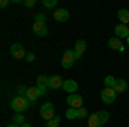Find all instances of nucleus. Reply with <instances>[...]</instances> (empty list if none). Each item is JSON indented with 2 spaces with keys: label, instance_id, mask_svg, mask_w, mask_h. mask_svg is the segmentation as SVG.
Masks as SVG:
<instances>
[{
  "label": "nucleus",
  "instance_id": "f257e3e1",
  "mask_svg": "<svg viewBox=\"0 0 129 127\" xmlns=\"http://www.w3.org/2000/svg\"><path fill=\"white\" fill-rule=\"evenodd\" d=\"M109 112L107 110H100V112H95V113H91L88 118V127H102L105 125L107 122H109Z\"/></svg>",
  "mask_w": 129,
  "mask_h": 127
},
{
  "label": "nucleus",
  "instance_id": "f03ea898",
  "mask_svg": "<svg viewBox=\"0 0 129 127\" xmlns=\"http://www.w3.org/2000/svg\"><path fill=\"white\" fill-rule=\"evenodd\" d=\"M31 103L28 101V98L26 96H14L10 100V108L16 112V113H22L24 110H28Z\"/></svg>",
  "mask_w": 129,
  "mask_h": 127
},
{
  "label": "nucleus",
  "instance_id": "7ed1b4c3",
  "mask_svg": "<svg viewBox=\"0 0 129 127\" xmlns=\"http://www.w3.org/2000/svg\"><path fill=\"white\" fill-rule=\"evenodd\" d=\"M76 52L74 50H66V53H64V57H62V62H60V65L64 69H71L74 65V62H76Z\"/></svg>",
  "mask_w": 129,
  "mask_h": 127
},
{
  "label": "nucleus",
  "instance_id": "20e7f679",
  "mask_svg": "<svg viewBox=\"0 0 129 127\" xmlns=\"http://www.w3.org/2000/svg\"><path fill=\"white\" fill-rule=\"evenodd\" d=\"M40 117L45 118L47 122L52 120V118L55 117V107L52 105V103H45V105H41L40 108Z\"/></svg>",
  "mask_w": 129,
  "mask_h": 127
},
{
  "label": "nucleus",
  "instance_id": "39448f33",
  "mask_svg": "<svg viewBox=\"0 0 129 127\" xmlns=\"http://www.w3.org/2000/svg\"><path fill=\"white\" fill-rule=\"evenodd\" d=\"M10 55L14 57V59H17V60H21V59H26V52H24V47L21 45V43H12L10 45Z\"/></svg>",
  "mask_w": 129,
  "mask_h": 127
},
{
  "label": "nucleus",
  "instance_id": "423d86ee",
  "mask_svg": "<svg viewBox=\"0 0 129 127\" xmlns=\"http://www.w3.org/2000/svg\"><path fill=\"white\" fill-rule=\"evenodd\" d=\"M100 96H102L103 103H114L115 98H117V93H115L114 88H103V91L100 93Z\"/></svg>",
  "mask_w": 129,
  "mask_h": 127
},
{
  "label": "nucleus",
  "instance_id": "0eeeda50",
  "mask_svg": "<svg viewBox=\"0 0 129 127\" xmlns=\"http://www.w3.org/2000/svg\"><path fill=\"white\" fill-rule=\"evenodd\" d=\"M66 101H67L69 108H83V96L78 95V93L69 95V96L66 98Z\"/></svg>",
  "mask_w": 129,
  "mask_h": 127
},
{
  "label": "nucleus",
  "instance_id": "6e6552de",
  "mask_svg": "<svg viewBox=\"0 0 129 127\" xmlns=\"http://www.w3.org/2000/svg\"><path fill=\"white\" fill-rule=\"evenodd\" d=\"M64 86V79L60 77L59 74H53V76H50L48 77V84H47V88L48 89H59Z\"/></svg>",
  "mask_w": 129,
  "mask_h": 127
},
{
  "label": "nucleus",
  "instance_id": "1a4fd4ad",
  "mask_svg": "<svg viewBox=\"0 0 129 127\" xmlns=\"http://www.w3.org/2000/svg\"><path fill=\"white\" fill-rule=\"evenodd\" d=\"M41 96L40 89H38V86H33V88H28V93H26V98H28V101H29L31 105L38 100V98Z\"/></svg>",
  "mask_w": 129,
  "mask_h": 127
},
{
  "label": "nucleus",
  "instance_id": "9d476101",
  "mask_svg": "<svg viewBox=\"0 0 129 127\" xmlns=\"http://www.w3.org/2000/svg\"><path fill=\"white\" fill-rule=\"evenodd\" d=\"M107 47H109V48H112V50H117V52H124V45H122L120 38H117V36L110 38L109 41H107Z\"/></svg>",
  "mask_w": 129,
  "mask_h": 127
},
{
  "label": "nucleus",
  "instance_id": "9b49d317",
  "mask_svg": "<svg viewBox=\"0 0 129 127\" xmlns=\"http://www.w3.org/2000/svg\"><path fill=\"white\" fill-rule=\"evenodd\" d=\"M33 33H35L36 36H47V34H48V28H47V24L35 22V26H33Z\"/></svg>",
  "mask_w": 129,
  "mask_h": 127
},
{
  "label": "nucleus",
  "instance_id": "f8f14e48",
  "mask_svg": "<svg viewBox=\"0 0 129 127\" xmlns=\"http://www.w3.org/2000/svg\"><path fill=\"white\" fill-rule=\"evenodd\" d=\"M53 19L59 21V22H66V21L69 19V12L66 9H57L53 12Z\"/></svg>",
  "mask_w": 129,
  "mask_h": 127
},
{
  "label": "nucleus",
  "instance_id": "ddd939ff",
  "mask_svg": "<svg viewBox=\"0 0 129 127\" xmlns=\"http://www.w3.org/2000/svg\"><path fill=\"white\" fill-rule=\"evenodd\" d=\"M62 88L66 89L69 95H72V93H76V89H78V82L74 81V79H67V81H64V86Z\"/></svg>",
  "mask_w": 129,
  "mask_h": 127
},
{
  "label": "nucleus",
  "instance_id": "4468645a",
  "mask_svg": "<svg viewBox=\"0 0 129 127\" xmlns=\"http://www.w3.org/2000/svg\"><path fill=\"white\" fill-rule=\"evenodd\" d=\"M115 36H117V38H127L129 36V28L126 26V24L115 26Z\"/></svg>",
  "mask_w": 129,
  "mask_h": 127
},
{
  "label": "nucleus",
  "instance_id": "2eb2a0df",
  "mask_svg": "<svg viewBox=\"0 0 129 127\" xmlns=\"http://www.w3.org/2000/svg\"><path fill=\"white\" fill-rule=\"evenodd\" d=\"M114 89H115L117 95H120V93H124V91L127 89V82H126L124 79H115V86H114Z\"/></svg>",
  "mask_w": 129,
  "mask_h": 127
},
{
  "label": "nucleus",
  "instance_id": "dca6fc26",
  "mask_svg": "<svg viewBox=\"0 0 129 127\" xmlns=\"http://www.w3.org/2000/svg\"><path fill=\"white\" fill-rule=\"evenodd\" d=\"M117 17H119L120 24H126V26H127V22H129V10L127 9H120L119 12H117Z\"/></svg>",
  "mask_w": 129,
  "mask_h": 127
},
{
  "label": "nucleus",
  "instance_id": "f3484780",
  "mask_svg": "<svg viewBox=\"0 0 129 127\" xmlns=\"http://www.w3.org/2000/svg\"><path fill=\"white\" fill-rule=\"evenodd\" d=\"M84 50H86V41H84V39H78V41H76V45H74V52H76V53H79V55H83V53H84Z\"/></svg>",
  "mask_w": 129,
  "mask_h": 127
},
{
  "label": "nucleus",
  "instance_id": "a211bd4d",
  "mask_svg": "<svg viewBox=\"0 0 129 127\" xmlns=\"http://www.w3.org/2000/svg\"><path fill=\"white\" fill-rule=\"evenodd\" d=\"M47 84H48V77L47 76H38V79H36V86H40V88H47Z\"/></svg>",
  "mask_w": 129,
  "mask_h": 127
},
{
  "label": "nucleus",
  "instance_id": "6ab92c4d",
  "mask_svg": "<svg viewBox=\"0 0 129 127\" xmlns=\"http://www.w3.org/2000/svg\"><path fill=\"white\" fill-rule=\"evenodd\" d=\"M12 122H14V124H17V125H22V124H26V118H24L22 113H16L14 118H12Z\"/></svg>",
  "mask_w": 129,
  "mask_h": 127
},
{
  "label": "nucleus",
  "instance_id": "aec40b11",
  "mask_svg": "<svg viewBox=\"0 0 129 127\" xmlns=\"http://www.w3.org/2000/svg\"><path fill=\"white\" fill-rule=\"evenodd\" d=\"M66 118H69V120L78 118V108H69V110L66 112Z\"/></svg>",
  "mask_w": 129,
  "mask_h": 127
},
{
  "label": "nucleus",
  "instance_id": "412c9836",
  "mask_svg": "<svg viewBox=\"0 0 129 127\" xmlns=\"http://www.w3.org/2000/svg\"><path fill=\"white\" fill-rule=\"evenodd\" d=\"M59 124H60V117H59V115H55L52 120L47 122V127H59Z\"/></svg>",
  "mask_w": 129,
  "mask_h": 127
},
{
  "label": "nucleus",
  "instance_id": "4be33fe9",
  "mask_svg": "<svg viewBox=\"0 0 129 127\" xmlns=\"http://www.w3.org/2000/svg\"><path fill=\"white\" fill-rule=\"evenodd\" d=\"M115 86V77L114 76H107L105 77V88H114Z\"/></svg>",
  "mask_w": 129,
  "mask_h": 127
},
{
  "label": "nucleus",
  "instance_id": "5701e85b",
  "mask_svg": "<svg viewBox=\"0 0 129 127\" xmlns=\"http://www.w3.org/2000/svg\"><path fill=\"white\" fill-rule=\"evenodd\" d=\"M35 22H41V24H47V17H45V14H35Z\"/></svg>",
  "mask_w": 129,
  "mask_h": 127
},
{
  "label": "nucleus",
  "instance_id": "b1692460",
  "mask_svg": "<svg viewBox=\"0 0 129 127\" xmlns=\"http://www.w3.org/2000/svg\"><path fill=\"white\" fill-rule=\"evenodd\" d=\"M88 117V110L83 107V108H78V118H84Z\"/></svg>",
  "mask_w": 129,
  "mask_h": 127
},
{
  "label": "nucleus",
  "instance_id": "393cba45",
  "mask_svg": "<svg viewBox=\"0 0 129 127\" xmlns=\"http://www.w3.org/2000/svg\"><path fill=\"white\" fill-rule=\"evenodd\" d=\"M43 5L48 7V9H53L57 5V0H43Z\"/></svg>",
  "mask_w": 129,
  "mask_h": 127
},
{
  "label": "nucleus",
  "instance_id": "a878e982",
  "mask_svg": "<svg viewBox=\"0 0 129 127\" xmlns=\"http://www.w3.org/2000/svg\"><path fill=\"white\" fill-rule=\"evenodd\" d=\"M17 93H19L17 96H22V95L26 96V93H28V88H26V86H17Z\"/></svg>",
  "mask_w": 129,
  "mask_h": 127
},
{
  "label": "nucleus",
  "instance_id": "bb28decb",
  "mask_svg": "<svg viewBox=\"0 0 129 127\" xmlns=\"http://www.w3.org/2000/svg\"><path fill=\"white\" fill-rule=\"evenodd\" d=\"M35 4H36L35 0H24V5H26V7H33Z\"/></svg>",
  "mask_w": 129,
  "mask_h": 127
},
{
  "label": "nucleus",
  "instance_id": "cd10ccee",
  "mask_svg": "<svg viewBox=\"0 0 129 127\" xmlns=\"http://www.w3.org/2000/svg\"><path fill=\"white\" fill-rule=\"evenodd\" d=\"M26 60H28V62H33V60H35V53H28V55H26Z\"/></svg>",
  "mask_w": 129,
  "mask_h": 127
},
{
  "label": "nucleus",
  "instance_id": "c85d7f7f",
  "mask_svg": "<svg viewBox=\"0 0 129 127\" xmlns=\"http://www.w3.org/2000/svg\"><path fill=\"white\" fill-rule=\"evenodd\" d=\"M38 89H40L41 96H45V95H47V89H48V88H40V86H38Z\"/></svg>",
  "mask_w": 129,
  "mask_h": 127
},
{
  "label": "nucleus",
  "instance_id": "c756f323",
  "mask_svg": "<svg viewBox=\"0 0 129 127\" xmlns=\"http://www.w3.org/2000/svg\"><path fill=\"white\" fill-rule=\"evenodd\" d=\"M0 5H2V7H7V5H9V0H2Z\"/></svg>",
  "mask_w": 129,
  "mask_h": 127
},
{
  "label": "nucleus",
  "instance_id": "7c9ffc66",
  "mask_svg": "<svg viewBox=\"0 0 129 127\" xmlns=\"http://www.w3.org/2000/svg\"><path fill=\"white\" fill-rule=\"evenodd\" d=\"M7 127H21V125H17V124H10V125H7Z\"/></svg>",
  "mask_w": 129,
  "mask_h": 127
},
{
  "label": "nucleus",
  "instance_id": "2f4dec72",
  "mask_svg": "<svg viewBox=\"0 0 129 127\" xmlns=\"http://www.w3.org/2000/svg\"><path fill=\"white\" fill-rule=\"evenodd\" d=\"M21 127H31V125H29V124H22Z\"/></svg>",
  "mask_w": 129,
  "mask_h": 127
},
{
  "label": "nucleus",
  "instance_id": "473e14b6",
  "mask_svg": "<svg viewBox=\"0 0 129 127\" xmlns=\"http://www.w3.org/2000/svg\"><path fill=\"white\" fill-rule=\"evenodd\" d=\"M126 39H127V47H129V36H127V38H126Z\"/></svg>",
  "mask_w": 129,
  "mask_h": 127
}]
</instances>
